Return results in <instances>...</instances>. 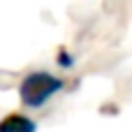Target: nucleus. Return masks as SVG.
Masks as SVG:
<instances>
[{"label": "nucleus", "mask_w": 132, "mask_h": 132, "mask_svg": "<svg viewBox=\"0 0 132 132\" xmlns=\"http://www.w3.org/2000/svg\"><path fill=\"white\" fill-rule=\"evenodd\" d=\"M58 65H63V67H72V65H74V58H72L67 51H58Z\"/></svg>", "instance_id": "3"}, {"label": "nucleus", "mask_w": 132, "mask_h": 132, "mask_svg": "<svg viewBox=\"0 0 132 132\" xmlns=\"http://www.w3.org/2000/svg\"><path fill=\"white\" fill-rule=\"evenodd\" d=\"M37 125L35 121H30L28 116L21 114H9L0 121V132H35Z\"/></svg>", "instance_id": "2"}, {"label": "nucleus", "mask_w": 132, "mask_h": 132, "mask_svg": "<svg viewBox=\"0 0 132 132\" xmlns=\"http://www.w3.org/2000/svg\"><path fill=\"white\" fill-rule=\"evenodd\" d=\"M63 88V81L49 72H32L28 74L21 86H19V95H21V102L26 107H42L46 104L58 90Z\"/></svg>", "instance_id": "1"}]
</instances>
